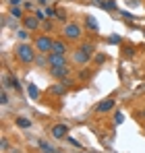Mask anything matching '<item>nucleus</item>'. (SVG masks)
Wrapping results in <instances>:
<instances>
[{"label": "nucleus", "instance_id": "7c9ffc66", "mask_svg": "<svg viewBox=\"0 0 145 153\" xmlns=\"http://www.w3.org/2000/svg\"><path fill=\"white\" fill-rule=\"evenodd\" d=\"M104 60H106V56H104V54H99V56H96V62H104Z\"/></svg>", "mask_w": 145, "mask_h": 153}, {"label": "nucleus", "instance_id": "423d86ee", "mask_svg": "<svg viewBox=\"0 0 145 153\" xmlns=\"http://www.w3.org/2000/svg\"><path fill=\"white\" fill-rule=\"evenodd\" d=\"M114 97H106V100H102L99 103H96V112H99V114H104V112H110L112 108H114Z\"/></svg>", "mask_w": 145, "mask_h": 153}, {"label": "nucleus", "instance_id": "cd10ccee", "mask_svg": "<svg viewBox=\"0 0 145 153\" xmlns=\"http://www.w3.org/2000/svg\"><path fill=\"white\" fill-rule=\"evenodd\" d=\"M0 147H2V151H6V149H8V141H6L4 137H2V141H0Z\"/></svg>", "mask_w": 145, "mask_h": 153}, {"label": "nucleus", "instance_id": "5701e85b", "mask_svg": "<svg viewBox=\"0 0 145 153\" xmlns=\"http://www.w3.org/2000/svg\"><path fill=\"white\" fill-rule=\"evenodd\" d=\"M56 19H58V21H64V19H67V13H64L62 8H56Z\"/></svg>", "mask_w": 145, "mask_h": 153}, {"label": "nucleus", "instance_id": "aec40b11", "mask_svg": "<svg viewBox=\"0 0 145 153\" xmlns=\"http://www.w3.org/2000/svg\"><path fill=\"white\" fill-rule=\"evenodd\" d=\"M122 54H124V58H131V56H135V48H133V46H126V48L122 50Z\"/></svg>", "mask_w": 145, "mask_h": 153}, {"label": "nucleus", "instance_id": "c756f323", "mask_svg": "<svg viewBox=\"0 0 145 153\" xmlns=\"http://www.w3.org/2000/svg\"><path fill=\"white\" fill-rule=\"evenodd\" d=\"M129 6H139V0H126Z\"/></svg>", "mask_w": 145, "mask_h": 153}, {"label": "nucleus", "instance_id": "f3484780", "mask_svg": "<svg viewBox=\"0 0 145 153\" xmlns=\"http://www.w3.org/2000/svg\"><path fill=\"white\" fill-rule=\"evenodd\" d=\"M10 17L23 19V8H21V6H10Z\"/></svg>", "mask_w": 145, "mask_h": 153}, {"label": "nucleus", "instance_id": "72a5a7b5", "mask_svg": "<svg viewBox=\"0 0 145 153\" xmlns=\"http://www.w3.org/2000/svg\"><path fill=\"white\" fill-rule=\"evenodd\" d=\"M143 35H145V31H143Z\"/></svg>", "mask_w": 145, "mask_h": 153}, {"label": "nucleus", "instance_id": "ddd939ff", "mask_svg": "<svg viewBox=\"0 0 145 153\" xmlns=\"http://www.w3.org/2000/svg\"><path fill=\"white\" fill-rule=\"evenodd\" d=\"M67 87H69V85H64V83L60 81L58 85H52L48 91H50V93H54V95H64V93H67Z\"/></svg>", "mask_w": 145, "mask_h": 153}, {"label": "nucleus", "instance_id": "4468645a", "mask_svg": "<svg viewBox=\"0 0 145 153\" xmlns=\"http://www.w3.org/2000/svg\"><path fill=\"white\" fill-rule=\"evenodd\" d=\"M85 25L89 27L91 31H99V25H97V21L91 17V15H85Z\"/></svg>", "mask_w": 145, "mask_h": 153}, {"label": "nucleus", "instance_id": "f704fd0d", "mask_svg": "<svg viewBox=\"0 0 145 153\" xmlns=\"http://www.w3.org/2000/svg\"><path fill=\"white\" fill-rule=\"evenodd\" d=\"M56 153H60V151H56Z\"/></svg>", "mask_w": 145, "mask_h": 153}, {"label": "nucleus", "instance_id": "39448f33", "mask_svg": "<svg viewBox=\"0 0 145 153\" xmlns=\"http://www.w3.org/2000/svg\"><path fill=\"white\" fill-rule=\"evenodd\" d=\"M48 58H46V62H48V66H62V64H67V58H64V54H56V52H50L46 54Z\"/></svg>", "mask_w": 145, "mask_h": 153}, {"label": "nucleus", "instance_id": "7ed1b4c3", "mask_svg": "<svg viewBox=\"0 0 145 153\" xmlns=\"http://www.w3.org/2000/svg\"><path fill=\"white\" fill-rule=\"evenodd\" d=\"M52 46H54V39L50 35H40L35 39V50L40 52V54H50L52 52Z\"/></svg>", "mask_w": 145, "mask_h": 153}, {"label": "nucleus", "instance_id": "a878e982", "mask_svg": "<svg viewBox=\"0 0 145 153\" xmlns=\"http://www.w3.org/2000/svg\"><path fill=\"white\" fill-rule=\"evenodd\" d=\"M23 8H25V10H31V13H35V6H33V2H25Z\"/></svg>", "mask_w": 145, "mask_h": 153}, {"label": "nucleus", "instance_id": "1a4fd4ad", "mask_svg": "<svg viewBox=\"0 0 145 153\" xmlns=\"http://www.w3.org/2000/svg\"><path fill=\"white\" fill-rule=\"evenodd\" d=\"M2 81H4V87H8V89H15V91H19V89H21V83H19V79H17V76L6 75Z\"/></svg>", "mask_w": 145, "mask_h": 153}, {"label": "nucleus", "instance_id": "dca6fc26", "mask_svg": "<svg viewBox=\"0 0 145 153\" xmlns=\"http://www.w3.org/2000/svg\"><path fill=\"white\" fill-rule=\"evenodd\" d=\"M17 126L19 128H29L31 126V120L25 118V116H19V118H17Z\"/></svg>", "mask_w": 145, "mask_h": 153}, {"label": "nucleus", "instance_id": "a211bd4d", "mask_svg": "<svg viewBox=\"0 0 145 153\" xmlns=\"http://www.w3.org/2000/svg\"><path fill=\"white\" fill-rule=\"evenodd\" d=\"M40 149L44 153H56V149H54L50 143H46V141H40Z\"/></svg>", "mask_w": 145, "mask_h": 153}, {"label": "nucleus", "instance_id": "9d476101", "mask_svg": "<svg viewBox=\"0 0 145 153\" xmlns=\"http://www.w3.org/2000/svg\"><path fill=\"white\" fill-rule=\"evenodd\" d=\"M69 134V126L67 124H56V126L52 128V137L54 139H64Z\"/></svg>", "mask_w": 145, "mask_h": 153}, {"label": "nucleus", "instance_id": "c85d7f7f", "mask_svg": "<svg viewBox=\"0 0 145 153\" xmlns=\"http://www.w3.org/2000/svg\"><path fill=\"white\" fill-rule=\"evenodd\" d=\"M8 4H10V6H21L23 0H8Z\"/></svg>", "mask_w": 145, "mask_h": 153}, {"label": "nucleus", "instance_id": "b1692460", "mask_svg": "<svg viewBox=\"0 0 145 153\" xmlns=\"http://www.w3.org/2000/svg\"><path fill=\"white\" fill-rule=\"evenodd\" d=\"M108 42H110V44H122V37L120 35H110Z\"/></svg>", "mask_w": 145, "mask_h": 153}, {"label": "nucleus", "instance_id": "20e7f679", "mask_svg": "<svg viewBox=\"0 0 145 153\" xmlns=\"http://www.w3.org/2000/svg\"><path fill=\"white\" fill-rule=\"evenodd\" d=\"M62 33H64L67 39H79L81 37V27L77 25V23H67L64 29H62Z\"/></svg>", "mask_w": 145, "mask_h": 153}, {"label": "nucleus", "instance_id": "473e14b6", "mask_svg": "<svg viewBox=\"0 0 145 153\" xmlns=\"http://www.w3.org/2000/svg\"><path fill=\"white\" fill-rule=\"evenodd\" d=\"M143 116H145V110H143Z\"/></svg>", "mask_w": 145, "mask_h": 153}, {"label": "nucleus", "instance_id": "2eb2a0df", "mask_svg": "<svg viewBox=\"0 0 145 153\" xmlns=\"http://www.w3.org/2000/svg\"><path fill=\"white\" fill-rule=\"evenodd\" d=\"M27 93H29V97H31V100H40V89H37L33 83H29V85H27Z\"/></svg>", "mask_w": 145, "mask_h": 153}, {"label": "nucleus", "instance_id": "f8f14e48", "mask_svg": "<svg viewBox=\"0 0 145 153\" xmlns=\"http://www.w3.org/2000/svg\"><path fill=\"white\" fill-rule=\"evenodd\" d=\"M67 50H69V46H67V42H64V39H54L52 52H56V54H67Z\"/></svg>", "mask_w": 145, "mask_h": 153}, {"label": "nucleus", "instance_id": "bb28decb", "mask_svg": "<svg viewBox=\"0 0 145 153\" xmlns=\"http://www.w3.org/2000/svg\"><path fill=\"white\" fill-rule=\"evenodd\" d=\"M124 122V114L122 112H116V124H122Z\"/></svg>", "mask_w": 145, "mask_h": 153}, {"label": "nucleus", "instance_id": "6ab92c4d", "mask_svg": "<svg viewBox=\"0 0 145 153\" xmlns=\"http://www.w3.org/2000/svg\"><path fill=\"white\" fill-rule=\"evenodd\" d=\"M17 37H19V39H21V42H27V39H29V31H27V29H19V31H17Z\"/></svg>", "mask_w": 145, "mask_h": 153}, {"label": "nucleus", "instance_id": "f257e3e1", "mask_svg": "<svg viewBox=\"0 0 145 153\" xmlns=\"http://www.w3.org/2000/svg\"><path fill=\"white\" fill-rule=\"evenodd\" d=\"M15 52H17V56H19V60L21 62H25V64H31V62H35V50L29 46V44H19L17 48H15Z\"/></svg>", "mask_w": 145, "mask_h": 153}, {"label": "nucleus", "instance_id": "f03ea898", "mask_svg": "<svg viewBox=\"0 0 145 153\" xmlns=\"http://www.w3.org/2000/svg\"><path fill=\"white\" fill-rule=\"evenodd\" d=\"M93 50H96V48H93L91 44H83L79 50L75 52V62H77V64H87L89 58H91V54H93Z\"/></svg>", "mask_w": 145, "mask_h": 153}, {"label": "nucleus", "instance_id": "393cba45", "mask_svg": "<svg viewBox=\"0 0 145 153\" xmlns=\"http://www.w3.org/2000/svg\"><path fill=\"white\" fill-rule=\"evenodd\" d=\"M33 15H35V17L40 19V21H44V19H48V17H46V10H35Z\"/></svg>", "mask_w": 145, "mask_h": 153}, {"label": "nucleus", "instance_id": "9b49d317", "mask_svg": "<svg viewBox=\"0 0 145 153\" xmlns=\"http://www.w3.org/2000/svg\"><path fill=\"white\" fill-rule=\"evenodd\" d=\"M93 4L106 10H116V0H93Z\"/></svg>", "mask_w": 145, "mask_h": 153}, {"label": "nucleus", "instance_id": "412c9836", "mask_svg": "<svg viewBox=\"0 0 145 153\" xmlns=\"http://www.w3.org/2000/svg\"><path fill=\"white\" fill-rule=\"evenodd\" d=\"M44 10H46V17H48V19H52V17L56 19V10H54L52 6H44Z\"/></svg>", "mask_w": 145, "mask_h": 153}, {"label": "nucleus", "instance_id": "6e6552de", "mask_svg": "<svg viewBox=\"0 0 145 153\" xmlns=\"http://www.w3.org/2000/svg\"><path fill=\"white\" fill-rule=\"evenodd\" d=\"M69 71H71V68H69L67 64H62V66H52V68H50L52 76H56V79H60V81L69 76Z\"/></svg>", "mask_w": 145, "mask_h": 153}, {"label": "nucleus", "instance_id": "0eeeda50", "mask_svg": "<svg viewBox=\"0 0 145 153\" xmlns=\"http://www.w3.org/2000/svg\"><path fill=\"white\" fill-rule=\"evenodd\" d=\"M23 27L27 31H35L40 27V19L35 15H29V17H23Z\"/></svg>", "mask_w": 145, "mask_h": 153}, {"label": "nucleus", "instance_id": "2f4dec72", "mask_svg": "<svg viewBox=\"0 0 145 153\" xmlns=\"http://www.w3.org/2000/svg\"><path fill=\"white\" fill-rule=\"evenodd\" d=\"M37 4L40 6H48V0H37Z\"/></svg>", "mask_w": 145, "mask_h": 153}, {"label": "nucleus", "instance_id": "4be33fe9", "mask_svg": "<svg viewBox=\"0 0 145 153\" xmlns=\"http://www.w3.org/2000/svg\"><path fill=\"white\" fill-rule=\"evenodd\" d=\"M0 103H2V105L8 103V93H6V89H2V93H0Z\"/></svg>", "mask_w": 145, "mask_h": 153}]
</instances>
